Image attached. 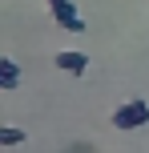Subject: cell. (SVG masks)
Returning a JSON list of instances; mask_svg holds the SVG:
<instances>
[{
  "instance_id": "obj_3",
  "label": "cell",
  "mask_w": 149,
  "mask_h": 153,
  "mask_svg": "<svg viewBox=\"0 0 149 153\" xmlns=\"http://www.w3.org/2000/svg\"><path fill=\"white\" fill-rule=\"evenodd\" d=\"M53 65H56L61 73H73V76H81V73L89 69V56H85V53H73V48H64V53H56V56H53Z\"/></svg>"
},
{
  "instance_id": "obj_1",
  "label": "cell",
  "mask_w": 149,
  "mask_h": 153,
  "mask_svg": "<svg viewBox=\"0 0 149 153\" xmlns=\"http://www.w3.org/2000/svg\"><path fill=\"white\" fill-rule=\"evenodd\" d=\"M113 129H121V133H129V129H141V125L149 121V105L145 101H125L121 109H113Z\"/></svg>"
},
{
  "instance_id": "obj_2",
  "label": "cell",
  "mask_w": 149,
  "mask_h": 153,
  "mask_svg": "<svg viewBox=\"0 0 149 153\" xmlns=\"http://www.w3.org/2000/svg\"><path fill=\"white\" fill-rule=\"evenodd\" d=\"M48 4H53V20L61 24V28H69V32H85V20H81L77 16V8H73V0H48Z\"/></svg>"
},
{
  "instance_id": "obj_5",
  "label": "cell",
  "mask_w": 149,
  "mask_h": 153,
  "mask_svg": "<svg viewBox=\"0 0 149 153\" xmlns=\"http://www.w3.org/2000/svg\"><path fill=\"white\" fill-rule=\"evenodd\" d=\"M24 137H28V133H24V129H12V125H4V129H0V145H8V149L20 145Z\"/></svg>"
},
{
  "instance_id": "obj_4",
  "label": "cell",
  "mask_w": 149,
  "mask_h": 153,
  "mask_svg": "<svg viewBox=\"0 0 149 153\" xmlns=\"http://www.w3.org/2000/svg\"><path fill=\"white\" fill-rule=\"evenodd\" d=\"M0 85H4V89H16V85H20V65L16 61H0Z\"/></svg>"
}]
</instances>
